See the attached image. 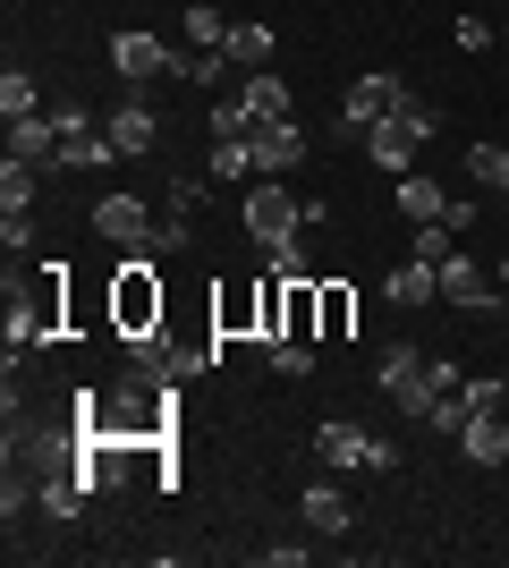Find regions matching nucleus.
Listing matches in <instances>:
<instances>
[{"label": "nucleus", "mask_w": 509, "mask_h": 568, "mask_svg": "<svg viewBox=\"0 0 509 568\" xmlns=\"http://www.w3.org/2000/svg\"><path fill=\"white\" fill-rule=\"evenodd\" d=\"M111 323H120V339L162 323V281H153V255H145V246H128L120 281H111Z\"/></svg>", "instance_id": "obj_1"}, {"label": "nucleus", "mask_w": 509, "mask_h": 568, "mask_svg": "<svg viewBox=\"0 0 509 568\" xmlns=\"http://www.w3.org/2000/svg\"><path fill=\"white\" fill-rule=\"evenodd\" d=\"M306 221H315V204H289V187H281V179H255V195H246V237H255V246H272V255H281V246H297V230H306Z\"/></svg>", "instance_id": "obj_2"}, {"label": "nucleus", "mask_w": 509, "mask_h": 568, "mask_svg": "<svg viewBox=\"0 0 509 568\" xmlns=\"http://www.w3.org/2000/svg\"><path fill=\"white\" fill-rule=\"evenodd\" d=\"M374 382H383V399L399 407V416H425V399H434V365H425L416 339H390L383 365H374Z\"/></svg>", "instance_id": "obj_3"}, {"label": "nucleus", "mask_w": 509, "mask_h": 568, "mask_svg": "<svg viewBox=\"0 0 509 568\" xmlns=\"http://www.w3.org/2000/svg\"><path fill=\"white\" fill-rule=\"evenodd\" d=\"M434 136V111H425V102H399V111L383 119V128H365V153H374V162L383 170H416V144Z\"/></svg>", "instance_id": "obj_4"}, {"label": "nucleus", "mask_w": 509, "mask_h": 568, "mask_svg": "<svg viewBox=\"0 0 509 568\" xmlns=\"http://www.w3.org/2000/svg\"><path fill=\"white\" fill-rule=\"evenodd\" d=\"M111 69H120L128 85H145V77H179V51H170L162 34H145V26H120V34H111Z\"/></svg>", "instance_id": "obj_5"}, {"label": "nucleus", "mask_w": 509, "mask_h": 568, "mask_svg": "<svg viewBox=\"0 0 509 568\" xmlns=\"http://www.w3.org/2000/svg\"><path fill=\"white\" fill-rule=\"evenodd\" d=\"M315 458H323V467H399V450H390L383 433H365V425H323Z\"/></svg>", "instance_id": "obj_6"}, {"label": "nucleus", "mask_w": 509, "mask_h": 568, "mask_svg": "<svg viewBox=\"0 0 509 568\" xmlns=\"http://www.w3.org/2000/svg\"><path fill=\"white\" fill-rule=\"evenodd\" d=\"M441 297H450V306H476V314H492L501 306V272H492V263H476L459 246V255L441 263Z\"/></svg>", "instance_id": "obj_7"}, {"label": "nucleus", "mask_w": 509, "mask_h": 568, "mask_svg": "<svg viewBox=\"0 0 509 568\" xmlns=\"http://www.w3.org/2000/svg\"><path fill=\"white\" fill-rule=\"evenodd\" d=\"M399 102H408V85H399V77H390V69H365L357 85H348V128L365 136V128H383Z\"/></svg>", "instance_id": "obj_8"}, {"label": "nucleus", "mask_w": 509, "mask_h": 568, "mask_svg": "<svg viewBox=\"0 0 509 568\" xmlns=\"http://www.w3.org/2000/svg\"><path fill=\"white\" fill-rule=\"evenodd\" d=\"M94 230L111 237V246H153V204H145V195H102Z\"/></svg>", "instance_id": "obj_9"}, {"label": "nucleus", "mask_w": 509, "mask_h": 568, "mask_svg": "<svg viewBox=\"0 0 509 568\" xmlns=\"http://www.w3.org/2000/svg\"><path fill=\"white\" fill-rule=\"evenodd\" d=\"M102 136H111V153H128V162H136V153H153V144H162V119H153L145 102H120V111L102 119Z\"/></svg>", "instance_id": "obj_10"}, {"label": "nucleus", "mask_w": 509, "mask_h": 568, "mask_svg": "<svg viewBox=\"0 0 509 568\" xmlns=\"http://www.w3.org/2000/svg\"><path fill=\"white\" fill-rule=\"evenodd\" d=\"M297 162H306V136H297V119H281V128H255V179H289Z\"/></svg>", "instance_id": "obj_11"}, {"label": "nucleus", "mask_w": 509, "mask_h": 568, "mask_svg": "<svg viewBox=\"0 0 509 568\" xmlns=\"http://www.w3.org/2000/svg\"><path fill=\"white\" fill-rule=\"evenodd\" d=\"M297 518H306V535H348V526H357V500L339 493V484H306Z\"/></svg>", "instance_id": "obj_12"}, {"label": "nucleus", "mask_w": 509, "mask_h": 568, "mask_svg": "<svg viewBox=\"0 0 509 568\" xmlns=\"http://www.w3.org/2000/svg\"><path fill=\"white\" fill-rule=\"evenodd\" d=\"M459 450L476 458V467H509V416H501V407H492V416H467Z\"/></svg>", "instance_id": "obj_13"}, {"label": "nucleus", "mask_w": 509, "mask_h": 568, "mask_svg": "<svg viewBox=\"0 0 509 568\" xmlns=\"http://www.w3.org/2000/svg\"><path fill=\"white\" fill-rule=\"evenodd\" d=\"M51 153H60V128H51V111L9 119V162H43V170H51Z\"/></svg>", "instance_id": "obj_14"}, {"label": "nucleus", "mask_w": 509, "mask_h": 568, "mask_svg": "<svg viewBox=\"0 0 509 568\" xmlns=\"http://www.w3.org/2000/svg\"><path fill=\"white\" fill-rule=\"evenodd\" d=\"M399 213H408V221H450L459 204H450V195H441L425 170H399Z\"/></svg>", "instance_id": "obj_15"}, {"label": "nucleus", "mask_w": 509, "mask_h": 568, "mask_svg": "<svg viewBox=\"0 0 509 568\" xmlns=\"http://www.w3.org/2000/svg\"><path fill=\"white\" fill-rule=\"evenodd\" d=\"M383 297H390V306H425V297H441V272L408 255V263H399V272L383 281Z\"/></svg>", "instance_id": "obj_16"}, {"label": "nucleus", "mask_w": 509, "mask_h": 568, "mask_svg": "<svg viewBox=\"0 0 509 568\" xmlns=\"http://www.w3.org/2000/svg\"><path fill=\"white\" fill-rule=\"evenodd\" d=\"M221 60H230V69H238V77H255V69H264V60H272V26H230V43H221Z\"/></svg>", "instance_id": "obj_17"}, {"label": "nucleus", "mask_w": 509, "mask_h": 568, "mask_svg": "<svg viewBox=\"0 0 509 568\" xmlns=\"http://www.w3.org/2000/svg\"><path fill=\"white\" fill-rule=\"evenodd\" d=\"M246 111H255V128H281V119H289V85L272 69H255L246 77Z\"/></svg>", "instance_id": "obj_18"}, {"label": "nucleus", "mask_w": 509, "mask_h": 568, "mask_svg": "<svg viewBox=\"0 0 509 568\" xmlns=\"http://www.w3.org/2000/svg\"><path fill=\"white\" fill-rule=\"evenodd\" d=\"M102 162H120L102 128H85V136H60V153H51V170H102Z\"/></svg>", "instance_id": "obj_19"}, {"label": "nucleus", "mask_w": 509, "mask_h": 568, "mask_svg": "<svg viewBox=\"0 0 509 568\" xmlns=\"http://www.w3.org/2000/svg\"><path fill=\"white\" fill-rule=\"evenodd\" d=\"M315 297H323V332L315 339H348L357 332V297H348L339 281H315Z\"/></svg>", "instance_id": "obj_20"}, {"label": "nucleus", "mask_w": 509, "mask_h": 568, "mask_svg": "<svg viewBox=\"0 0 509 568\" xmlns=\"http://www.w3.org/2000/svg\"><path fill=\"white\" fill-rule=\"evenodd\" d=\"M467 179L492 195H509V144H467Z\"/></svg>", "instance_id": "obj_21"}, {"label": "nucleus", "mask_w": 509, "mask_h": 568, "mask_svg": "<svg viewBox=\"0 0 509 568\" xmlns=\"http://www.w3.org/2000/svg\"><path fill=\"white\" fill-rule=\"evenodd\" d=\"M213 136H255V111H246V77H238V85H221V102H213Z\"/></svg>", "instance_id": "obj_22"}, {"label": "nucleus", "mask_w": 509, "mask_h": 568, "mask_svg": "<svg viewBox=\"0 0 509 568\" xmlns=\"http://www.w3.org/2000/svg\"><path fill=\"white\" fill-rule=\"evenodd\" d=\"M187 43L195 51H221V43H230V18H221L213 0H187Z\"/></svg>", "instance_id": "obj_23"}, {"label": "nucleus", "mask_w": 509, "mask_h": 568, "mask_svg": "<svg viewBox=\"0 0 509 568\" xmlns=\"http://www.w3.org/2000/svg\"><path fill=\"white\" fill-rule=\"evenodd\" d=\"M213 179H255V136H213Z\"/></svg>", "instance_id": "obj_24"}, {"label": "nucleus", "mask_w": 509, "mask_h": 568, "mask_svg": "<svg viewBox=\"0 0 509 568\" xmlns=\"http://www.w3.org/2000/svg\"><path fill=\"white\" fill-rule=\"evenodd\" d=\"M450 255H459V230H450V221H416V263H434V272H441Z\"/></svg>", "instance_id": "obj_25"}, {"label": "nucleus", "mask_w": 509, "mask_h": 568, "mask_svg": "<svg viewBox=\"0 0 509 568\" xmlns=\"http://www.w3.org/2000/svg\"><path fill=\"white\" fill-rule=\"evenodd\" d=\"M34 111H43L34 77H26V69H9V77H0V119H34Z\"/></svg>", "instance_id": "obj_26"}, {"label": "nucleus", "mask_w": 509, "mask_h": 568, "mask_svg": "<svg viewBox=\"0 0 509 568\" xmlns=\"http://www.w3.org/2000/svg\"><path fill=\"white\" fill-rule=\"evenodd\" d=\"M264 356H272V374H315V348H306V339H264Z\"/></svg>", "instance_id": "obj_27"}, {"label": "nucleus", "mask_w": 509, "mask_h": 568, "mask_svg": "<svg viewBox=\"0 0 509 568\" xmlns=\"http://www.w3.org/2000/svg\"><path fill=\"white\" fill-rule=\"evenodd\" d=\"M34 170H43V162H9V170H0V204H9V213L34 204Z\"/></svg>", "instance_id": "obj_28"}, {"label": "nucleus", "mask_w": 509, "mask_h": 568, "mask_svg": "<svg viewBox=\"0 0 509 568\" xmlns=\"http://www.w3.org/2000/svg\"><path fill=\"white\" fill-rule=\"evenodd\" d=\"M179 77H187V85H230V60H221V51H187V60H179Z\"/></svg>", "instance_id": "obj_29"}, {"label": "nucleus", "mask_w": 509, "mask_h": 568, "mask_svg": "<svg viewBox=\"0 0 509 568\" xmlns=\"http://www.w3.org/2000/svg\"><path fill=\"white\" fill-rule=\"evenodd\" d=\"M187 237H195V213H162L153 221V255H187Z\"/></svg>", "instance_id": "obj_30"}, {"label": "nucleus", "mask_w": 509, "mask_h": 568, "mask_svg": "<svg viewBox=\"0 0 509 568\" xmlns=\"http://www.w3.org/2000/svg\"><path fill=\"white\" fill-rule=\"evenodd\" d=\"M255 314H264V306H255L246 288H230V297L213 306V323H221V332H255Z\"/></svg>", "instance_id": "obj_31"}, {"label": "nucleus", "mask_w": 509, "mask_h": 568, "mask_svg": "<svg viewBox=\"0 0 509 568\" xmlns=\"http://www.w3.org/2000/svg\"><path fill=\"white\" fill-rule=\"evenodd\" d=\"M0 246L26 255V246H34V213H0Z\"/></svg>", "instance_id": "obj_32"}, {"label": "nucleus", "mask_w": 509, "mask_h": 568, "mask_svg": "<svg viewBox=\"0 0 509 568\" xmlns=\"http://www.w3.org/2000/svg\"><path fill=\"white\" fill-rule=\"evenodd\" d=\"M467 407L492 416V407H501V374H467Z\"/></svg>", "instance_id": "obj_33"}, {"label": "nucleus", "mask_w": 509, "mask_h": 568, "mask_svg": "<svg viewBox=\"0 0 509 568\" xmlns=\"http://www.w3.org/2000/svg\"><path fill=\"white\" fill-rule=\"evenodd\" d=\"M450 43H459V51H492V18H459V26H450Z\"/></svg>", "instance_id": "obj_34"}, {"label": "nucleus", "mask_w": 509, "mask_h": 568, "mask_svg": "<svg viewBox=\"0 0 509 568\" xmlns=\"http://www.w3.org/2000/svg\"><path fill=\"white\" fill-rule=\"evenodd\" d=\"M195 204H204V187H195V179H170V195H162V213H195Z\"/></svg>", "instance_id": "obj_35"}, {"label": "nucleus", "mask_w": 509, "mask_h": 568, "mask_svg": "<svg viewBox=\"0 0 509 568\" xmlns=\"http://www.w3.org/2000/svg\"><path fill=\"white\" fill-rule=\"evenodd\" d=\"M501 288H509V255H501Z\"/></svg>", "instance_id": "obj_36"}, {"label": "nucleus", "mask_w": 509, "mask_h": 568, "mask_svg": "<svg viewBox=\"0 0 509 568\" xmlns=\"http://www.w3.org/2000/svg\"><path fill=\"white\" fill-rule=\"evenodd\" d=\"M492 9H501V18H509V0H492Z\"/></svg>", "instance_id": "obj_37"}, {"label": "nucleus", "mask_w": 509, "mask_h": 568, "mask_svg": "<svg viewBox=\"0 0 509 568\" xmlns=\"http://www.w3.org/2000/svg\"><path fill=\"white\" fill-rule=\"evenodd\" d=\"M501 34H509V18H501Z\"/></svg>", "instance_id": "obj_38"}]
</instances>
